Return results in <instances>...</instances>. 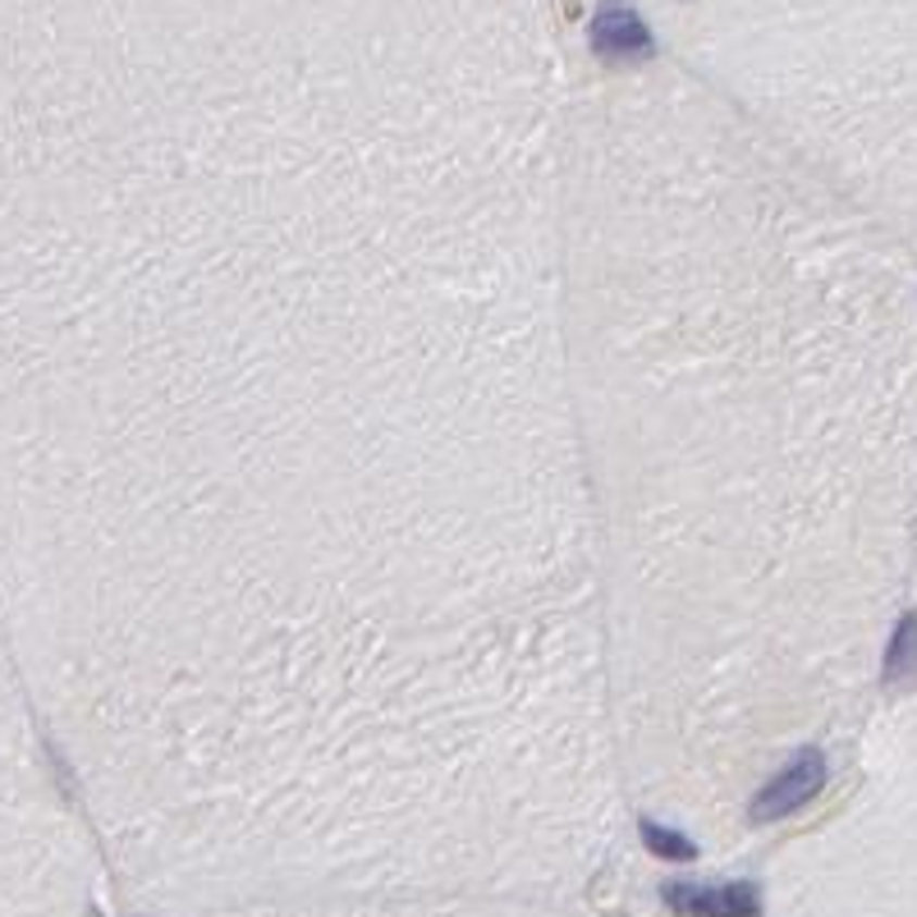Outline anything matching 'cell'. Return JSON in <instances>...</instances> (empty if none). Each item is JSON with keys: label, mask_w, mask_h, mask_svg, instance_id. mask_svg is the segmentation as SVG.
I'll use <instances>...</instances> for the list:
<instances>
[{"label": "cell", "mask_w": 917, "mask_h": 917, "mask_svg": "<svg viewBox=\"0 0 917 917\" xmlns=\"http://www.w3.org/2000/svg\"><path fill=\"white\" fill-rule=\"evenodd\" d=\"M592 47L606 60H642V55H652V33L629 5L611 0V5H601L592 18Z\"/></svg>", "instance_id": "cell-3"}, {"label": "cell", "mask_w": 917, "mask_h": 917, "mask_svg": "<svg viewBox=\"0 0 917 917\" xmlns=\"http://www.w3.org/2000/svg\"><path fill=\"white\" fill-rule=\"evenodd\" d=\"M826 784V757L817 748H807L789 762L776 780H766V789L753 799V821H780L789 812H799L803 803H812Z\"/></svg>", "instance_id": "cell-1"}, {"label": "cell", "mask_w": 917, "mask_h": 917, "mask_svg": "<svg viewBox=\"0 0 917 917\" xmlns=\"http://www.w3.org/2000/svg\"><path fill=\"white\" fill-rule=\"evenodd\" d=\"M917 679V615H904L885 648V683Z\"/></svg>", "instance_id": "cell-4"}, {"label": "cell", "mask_w": 917, "mask_h": 917, "mask_svg": "<svg viewBox=\"0 0 917 917\" xmlns=\"http://www.w3.org/2000/svg\"><path fill=\"white\" fill-rule=\"evenodd\" d=\"M665 904L688 917H762L757 885H665Z\"/></svg>", "instance_id": "cell-2"}, {"label": "cell", "mask_w": 917, "mask_h": 917, "mask_svg": "<svg viewBox=\"0 0 917 917\" xmlns=\"http://www.w3.org/2000/svg\"><path fill=\"white\" fill-rule=\"evenodd\" d=\"M638 830H642V844H648V853H656V858H665V863H693L698 858V844L688 840V836H679V830H665L656 821H642Z\"/></svg>", "instance_id": "cell-5"}]
</instances>
